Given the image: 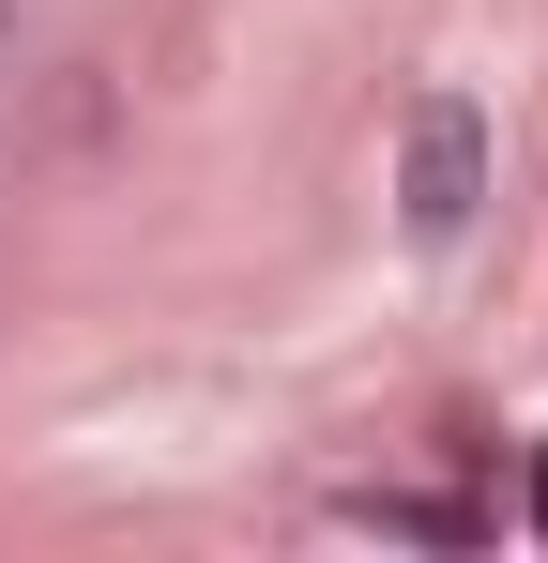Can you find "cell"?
I'll return each mask as SVG.
<instances>
[{
    "label": "cell",
    "instance_id": "cell-3",
    "mask_svg": "<svg viewBox=\"0 0 548 563\" xmlns=\"http://www.w3.org/2000/svg\"><path fill=\"white\" fill-rule=\"evenodd\" d=\"M534 533H548V442H534Z\"/></svg>",
    "mask_w": 548,
    "mask_h": 563
},
{
    "label": "cell",
    "instance_id": "cell-2",
    "mask_svg": "<svg viewBox=\"0 0 548 563\" xmlns=\"http://www.w3.org/2000/svg\"><path fill=\"white\" fill-rule=\"evenodd\" d=\"M351 533H396V549H487V518L457 487H351Z\"/></svg>",
    "mask_w": 548,
    "mask_h": 563
},
{
    "label": "cell",
    "instance_id": "cell-1",
    "mask_svg": "<svg viewBox=\"0 0 548 563\" xmlns=\"http://www.w3.org/2000/svg\"><path fill=\"white\" fill-rule=\"evenodd\" d=\"M457 213H472V107H457V92H427V107H412V229L442 244Z\"/></svg>",
    "mask_w": 548,
    "mask_h": 563
}]
</instances>
